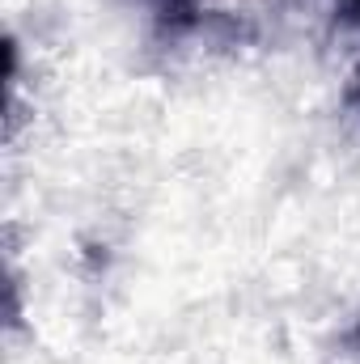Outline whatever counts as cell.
I'll list each match as a JSON object with an SVG mask.
<instances>
[{
    "label": "cell",
    "mask_w": 360,
    "mask_h": 364,
    "mask_svg": "<svg viewBox=\"0 0 360 364\" xmlns=\"http://www.w3.org/2000/svg\"><path fill=\"white\" fill-rule=\"evenodd\" d=\"M348 348H356L360 352V318L352 322V331H348Z\"/></svg>",
    "instance_id": "obj_2"
},
{
    "label": "cell",
    "mask_w": 360,
    "mask_h": 364,
    "mask_svg": "<svg viewBox=\"0 0 360 364\" xmlns=\"http://www.w3.org/2000/svg\"><path fill=\"white\" fill-rule=\"evenodd\" d=\"M344 106L360 114V60L352 64V73H348V81H344Z\"/></svg>",
    "instance_id": "obj_1"
}]
</instances>
